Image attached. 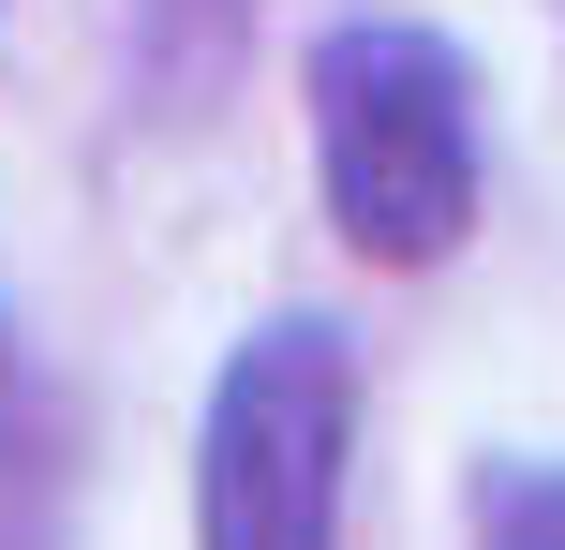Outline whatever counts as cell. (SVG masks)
Here are the masks:
<instances>
[{
    "label": "cell",
    "instance_id": "6da1fadb",
    "mask_svg": "<svg viewBox=\"0 0 565 550\" xmlns=\"http://www.w3.org/2000/svg\"><path fill=\"white\" fill-rule=\"evenodd\" d=\"M312 164H328V224L372 268H431L477 224V75L447 30L417 15H342L312 30Z\"/></svg>",
    "mask_w": 565,
    "mask_h": 550
},
{
    "label": "cell",
    "instance_id": "7a4b0ae2",
    "mask_svg": "<svg viewBox=\"0 0 565 550\" xmlns=\"http://www.w3.org/2000/svg\"><path fill=\"white\" fill-rule=\"evenodd\" d=\"M342 462H358L342 327H312V313L254 327L194 432V550H342Z\"/></svg>",
    "mask_w": 565,
    "mask_h": 550
},
{
    "label": "cell",
    "instance_id": "3957f363",
    "mask_svg": "<svg viewBox=\"0 0 565 550\" xmlns=\"http://www.w3.org/2000/svg\"><path fill=\"white\" fill-rule=\"evenodd\" d=\"M238 45H254V0H149V119H194L209 89L238 75Z\"/></svg>",
    "mask_w": 565,
    "mask_h": 550
},
{
    "label": "cell",
    "instance_id": "277c9868",
    "mask_svg": "<svg viewBox=\"0 0 565 550\" xmlns=\"http://www.w3.org/2000/svg\"><path fill=\"white\" fill-rule=\"evenodd\" d=\"M45 536V417H30V343L0 313V550Z\"/></svg>",
    "mask_w": 565,
    "mask_h": 550
},
{
    "label": "cell",
    "instance_id": "5b68a950",
    "mask_svg": "<svg viewBox=\"0 0 565 550\" xmlns=\"http://www.w3.org/2000/svg\"><path fill=\"white\" fill-rule=\"evenodd\" d=\"M477 550H565V462H491L477 476Z\"/></svg>",
    "mask_w": 565,
    "mask_h": 550
}]
</instances>
